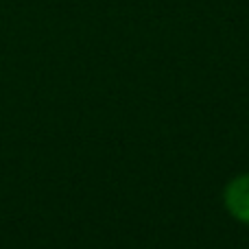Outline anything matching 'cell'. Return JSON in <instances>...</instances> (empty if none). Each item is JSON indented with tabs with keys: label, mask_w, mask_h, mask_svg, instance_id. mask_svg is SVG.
<instances>
[{
	"label": "cell",
	"mask_w": 249,
	"mask_h": 249,
	"mask_svg": "<svg viewBox=\"0 0 249 249\" xmlns=\"http://www.w3.org/2000/svg\"><path fill=\"white\" fill-rule=\"evenodd\" d=\"M225 206L234 219L249 223V175L232 179L225 188Z\"/></svg>",
	"instance_id": "6da1fadb"
}]
</instances>
